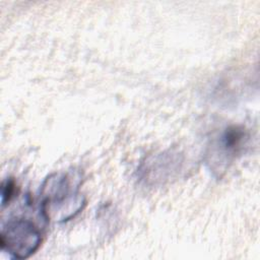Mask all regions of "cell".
I'll list each match as a JSON object with an SVG mask.
<instances>
[{"instance_id": "1", "label": "cell", "mask_w": 260, "mask_h": 260, "mask_svg": "<svg viewBox=\"0 0 260 260\" xmlns=\"http://www.w3.org/2000/svg\"><path fill=\"white\" fill-rule=\"evenodd\" d=\"M80 178L70 173L48 176L41 188L40 213L47 221L63 222L78 214L86 200L79 193Z\"/></svg>"}, {"instance_id": "2", "label": "cell", "mask_w": 260, "mask_h": 260, "mask_svg": "<svg viewBox=\"0 0 260 260\" xmlns=\"http://www.w3.org/2000/svg\"><path fill=\"white\" fill-rule=\"evenodd\" d=\"M41 229L29 218L13 217L2 221L0 245L13 258L26 259L35 254L42 244Z\"/></svg>"}, {"instance_id": "3", "label": "cell", "mask_w": 260, "mask_h": 260, "mask_svg": "<svg viewBox=\"0 0 260 260\" xmlns=\"http://www.w3.org/2000/svg\"><path fill=\"white\" fill-rule=\"evenodd\" d=\"M249 139V132L244 126L230 125L225 127L211 140L208 146L206 162L209 169L220 176L244 152Z\"/></svg>"}, {"instance_id": "4", "label": "cell", "mask_w": 260, "mask_h": 260, "mask_svg": "<svg viewBox=\"0 0 260 260\" xmlns=\"http://www.w3.org/2000/svg\"><path fill=\"white\" fill-rule=\"evenodd\" d=\"M16 185L12 179H8L1 186V206L4 207L15 196Z\"/></svg>"}]
</instances>
